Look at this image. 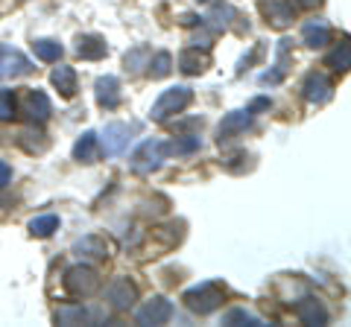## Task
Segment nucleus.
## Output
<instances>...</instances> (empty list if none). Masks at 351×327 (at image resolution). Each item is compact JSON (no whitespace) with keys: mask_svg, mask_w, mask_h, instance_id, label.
<instances>
[{"mask_svg":"<svg viewBox=\"0 0 351 327\" xmlns=\"http://www.w3.org/2000/svg\"><path fill=\"white\" fill-rule=\"evenodd\" d=\"M9 181H12V167L6 161H0V187H6Z\"/></svg>","mask_w":351,"mask_h":327,"instance_id":"72a5a7b5","label":"nucleus"},{"mask_svg":"<svg viewBox=\"0 0 351 327\" xmlns=\"http://www.w3.org/2000/svg\"><path fill=\"white\" fill-rule=\"evenodd\" d=\"M196 24H202V18L199 15H182V27H196Z\"/></svg>","mask_w":351,"mask_h":327,"instance_id":"c9c22d12","label":"nucleus"},{"mask_svg":"<svg viewBox=\"0 0 351 327\" xmlns=\"http://www.w3.org/2000/svg\"><path fill=\"white\" fill-rule=\"evenodd\" d=\"M53 231H59V216L56 213H44V216L29 220V234L32 237L47 239V237H53Z\"/></svg>","mask_w":351,"mask_h":327,"instance_id":"a878e982","label":"nucleus"},{"mask_svg":"<svg viewBox=\"0 0 351 327\" xmlns=\"http://www.w3.org/2000/svg\"><path fill=\"white\" fill-rule=\"evenodd\" d=\"M32 53H36L41 62H59L64 50H62L59 41H53V38H38V41H32Z\"/></svg>","mask_w":351,"mask_h":327,"instance_id":"bb28decb","label":"nucleus"},{"mask_svg":"<svg viewBox=\"0 0 351 327\" xmlns=\"http://www.w3.org/2000/svg\"><path fill=\"white\" fill-rule=\"evenodd\" d=\"M21 112L27 114L29 123H44L50 114H53V105H50V96L38 91V88H29L21 100Z\"/></svg>","mask_w":351,"mask_h":327,"instance_id":"9d476101","label":"nucleus"},{"mask_svg":"<svg viewBox=\"0 0 351 327\" xmlns=\"http://www.w3.org/2000/svg\"><path fill=\"white\" fill-rule=\"evenodd\" d=\"M94 94H97V103H100V108H106V112H114V108L120 105V82L117 76H100V79L94 82Z\"/></svg>","mask_w":351,"mask_h":327,"instance_id":"4468645a","label":"nucleus"},{"mask_svg":"<svg viewBox=\"0 0 351 327\" xmlns=\"http://www.w3.org/2000/svg\"><path fill=\"white\" fill-rule=\"evenodd\" d=\"M106 298H108V307L112 310H120V313L132 310L135 301H138V287L129 278H114L106 289Z\"/></svg>","mask_w":351,"mask_h":327,"instance_id":"6e6552de","label":"nucleus"},{"mask_svg":"<svg viewBox=\"0 0 351 327\" xmlns=\"http://www.w3.org/2000/svg\"><path fill=\"white\" fill-rule=\"evenodd\" d=\"M302 41L307 47H325L331 44V27L325 21H307L302 27Z\"/></svg>","mask_w":351,"mask_h":327,"instance_id":"4be33fe9","label":"nucleus"},{"mask_svg":"<svg viewBox=\"0 0 351 327\" xmlns=\"http://www.w3.org/2000/svg\"><path fill=\"white\" fill-rule=\"evenodd\" d=\"M138 126H129V123H108L103 129V152L106 155H123L129 149V140L135 135Z\"/></svg>","mask_w":351,"mask_h":327,"instance_id":"1a4fd4ad","label":"nucleus"},{"mask_svg":"<svg viewBox=\"0 0 351 327\" xmlns=\"http://www.w3.org/2000/svg\"><path fill=\"white\" fill-rule=\"evenodd\" d=\"M232 18H237L234 6H232V3H223V0H219V3H214V6H211V12H208V18H202V21H208L214 32H219V29H226L228 24H232Z\"/></svg>","mask_w":351,"mask_h":327,"instance_id":"393cba45","label":"nucleus"},{"mask_svg":"<svg viewBox=\"0 0 351 327\" xmlns=\"http://www.w3.org/2000/svg\"><path fill=\"white\" fill-rule=\"evenodd\" d=\"M199 149V138L196 135H182L167 144V155H191V152Z\"/></svg>","mask_w":351,"mask_h":327,"instance_id":"c756f323","label":"nucleus"},{"mask_svg":"<svg viewBox=\"0 0 351 327\" xmlns=\"http://www.w3.org/2000/svg\"><path fill=\"white\" fill-rule=\"evenodd\" d=\"M50 82L59 88V94L64 96V100H71V96H76V70L68 68V64H59L56 70L50 73Z\"/></svg>","mask_w":351,"mask_h":327,"instance_id":"5701e85b","label":"nucleus"},{"mask_svg":"<svg viewBox=\"0 0 351 327\" xmlns=\"http://www.w3.org/2000/svg\"><path fill=\"white\" fill-rule=\"evenodd\" d=\"M32 70V62L18 50H3L0 47V76H27Z\"/></svg>","mask_w":351,"mask_h":327,"instance_id":"f3484780","label":"nucleus"},{"mask_svg":"<svg viewBox=\"0 0 351 327\" xmlns=\"http://www.w3.org/2000/svg\"><path fill=\"white\" fill-rule=\"evenodd\" d=\"M170 315H173V304H170L167 298H152V301H147L144 307L135 313V322L144 324V327H149V324H164V322H170Z\"/></svg>","mask_w":351,"mask_h":327,"instance_id":"f8f14e48","label":"nucleus"},{"mask_svg":"<svg viewBox=\"0 0 351 327\" xmlns=\"http://www.w3.org/2000/svg\"><path fill=\"white\" fill-rule=\"evenodd\" d=\"M149 76L152 79H164L170 70H173V56L170 53H156V59H149Z\"/></svg>","mask_w":351,"mask_h":327,"instance_id":"7c9ffc66","label":"nucleus"},{"mask_svg":"<svg viewBox=\"0 0 351 327\" xmlns=\"http://www.w3.org/2000/svg\"><path fill=\"white\" fill-rule=\"evenodd\" d=\"M258 12L263 15V21H267L269 27L284 29V27L293 24L295 6L290 3V0H258Z\"/></svg>","mask_w":351,"mask_h":327,"instance_id":"423d86ee","label":"nucleus"},{"mask_svg":"<svg viewBox=\"0 0 351 327\" xmlns=\"http://www.w3.org/2000/svg\"><path fill=\"white\" fill-rule=\"evenodd\" d=\"M147 62H149V47H135L132 53H126V70H132V73L147 68Z\"/></svg>","mask_w":351,"mask_h":327,"instance_id":"473e14b6","label":"nucleus"},{"mask_svg":"<svg viewBox=\"0 0 351 327\" xmlns=\"http://www.w3.org/2000/svg\"><path fill=\"white\" fill-rule=\"evenodd\" d=\"M299 9H316V6H322V0H293Z\"/></svg>","mask_w":351,"mask_h":327,"instance_id":"e433bc0d","label":"nucleus"},{"mask_svg":"<svg viewBox=\"0 0 351 327\" xmlns=\"http://www.w3.org/2000/svg\"><path fill=\"white\" fill-rule=\"evenodd\" d=\"M208 68H211V56H208L205 47H188V50H182V56H179V70H182L184 76H199V73H205Z\"/></svg>","mask_w":351,"mask_h":327,"instance_id":"2eb2a0df","label":"nucleus"},{"mask_svg":"<svg viewBox=\"0 0 351 327\" xmlns=\"http://www.w3.org/2000/svg\"><path fill=\"white\" fill-rule=\"evenodd\" d=\"M18 144L24 146L27 152H32V155H41V152H47L50 140H47V135H44V132H38L36 123H32L29 129H24V132L18 135Z\"/></svg>","mask_w":351,"mask_h":327,"instance_id":"b1692460","label":"nucleus"},{"mask_svg":"<svg viewBox=\"0 0 351 327\" xmlns=\"http://www.w3.org/2000/svg\"><path fill=\"white\" fill-rule=\"evenodd\" d=\"M290 47L293 41L290 38H281L278 41V50H276V68L267 70L261 76V85H278L284 76H287V68H290Z\"/></svg>","mask_w":351,"mask_h":327,"instance_id":"dca6fc26","label":"nucleus"},{"mask_svg":"<svg viewBox=\"0 0 351 327\" xmlns=\"http://www.w3.org/2000/svg\"><path fill=\"white\" fill-rule=\"evenodd\" d=\"M164 158H167V140H144V144L132 152V170L152 172L161 167Z\"/></svg>","mask_w":351,"mask_h":327,"instance_id":"20e7f679","label":"nucleus"},{"mask_svg":"<svg viewBox=\"0 0 351 327\" xmlns=\"http://www.w3.org/2000/svg\"><path fill=\"white\" fill-rule=\"evenodd\" d=\"M106 322V310L100 307H85V304H64L56 310V324H100Z\"/></svg>","mask_w":351,"mask_h":327,"instance_id":"39448f33","label":"nucleus"},{"mask_svg":"<svg viewBox=\"0 0 351 327\" xmlns=\"http://www.w3.org/2000/svg\"><path fill=\"white\" fill-rule=\"evenodd\" d=\"M191 100H193V91L188 88V85H176V88H167L156 103H152L149 117L156 120V123H164L167 117L182 114L184 108L191 105Z\"/></svg>","mask_w":351,"mask_h":327,"instance_id":"f03ea898","label":"nucleus"},{"mask_svg":"<svg viewBox=\"0 0 351 327\" xmlns=\"http://www.w3.org/2000/svg\"><path fill=\"white\" fill-rule=\"evenodd\" d=\"M263 108H269V100L267 96H258V100H252V105H249V112L255 114V112H263Z\"/></svg>","mask_w":351,"mask_h":327,"instance_id":"f704fd0d","label":"nucleus"},{"mask_svg":"<svg viewBox=\"0 0 351 327\" xmlns=\"http://www.w3.org/2000/svg\"><path fill=\"white\" fill-rule=\"evenodd\" d=\"M73 158L80 161V164H94L97 158H100V140H97L94 132H82L80 138H76Z\"/></svg>","mask_w":351,"mask_h":327,"instance_id":"412c9836","label":"nucleus"},{"mask_svg":"<svg viewBox=\"0 0 351 327\" xmlns=\"http://www.w3.org/2000/svg\"><path fill=\"white\" fill-rule=\"evenodd\" d=\"M331 94H334V82L328 79V76L322 70H311L304 76V82H302V96L311 105H322L331 100Z\"/></svg>","mask_w":351,"mask_h":327,"instance_id":"0eeeda50","label":"nucleus"},{"mask_svg":"<svg viewBox=\"0 0 351 327\" xmlns=\"http://www.w3.org/2000/svg\"><path fill=\"white\" fill-rule=\"evenodd\" d=\"M182 239V225H164V228H152V234H149V248L156 254L152 257H158V252H170V248L176 246Z\"/></svg>","mask_w":351,"mask_h":327,"instance_id":"a211bd4d","label":"nucleus"},{"mask_svg":"<svg viewBox=\"0 0 351 327\" xmlns=\"http://www.w3.org/2000/svg\"><path fill=\"white\" fill-rule=\"evenodd\" d=\"M73 254H85V257H94V260H106L108 254H112V246L106 243V237H97V234H88L82 237L80 243L73 246Z\"/></svg>","mask_w":351,"mask_h":327,"instance_id":"6ab92c4d","label":"nucleus"},{"mask_svg":"<svg viewBox=\"0 0 351 327\" xmlns=\"http://www.w3.org/2000/svg\"><path fill=\"white\" fill-rule=\"evenodd\" d=\"M293 310H295V319H299L302 324H311V327L328 324V310L322 307V301H316L313 296H304Z\"/></svg>","mask_w":351,"mask_h":327,"instance_id":"ddd939ff","label":"nucleus"},{"mask_svg":"<svg viewBox=\"0 0 351 327\" xmlns=\"http://www.w3.org/2000/svg\"><path fill=\"white\" fill-rule=\"evenodd\" d=\"M223 324H228V327H263V322L258 319V315H252V313L243 310V307L228 310V313L223 315Z\"/></svg>","mask_w":351,"mask_h":327,"instance_id":"cd10ccee","label":"nucleus"},{"mask_svg":"<svg viewBox=\"0 0 351 327\" xmlns=\"http://www.w3.org/2000/svg\"><path fill=\"white\" fill-rule=\"evenodd\" d=\"M223 298H226V289L219 287L217 280H205V283H199V287H193V289H188L182 296L184 307H188L191 313H196V315L214 313L219 304H223Z\"/></svg>","mask_w":351,"mask_h":327,"instance_id":"f257e3e1","label":"nucleus"},{"mask_svg":"<svg viewBox=\"0 0 351 327\" xmlns=\"http://www.w3.org/2000/svg\"><path fill=\"white\" fill-rule=\"evenodd\" d=\"M64 292H68L71 298H88L94 296L97 289H100V272L91 269V266H71L68 272H64Z\"/></svg>","mask_w":351,"mask_h":327,"instance_id":"7ed1b4c3","label":"nucleus"},{"mask_svg":"<svg viewBox=\"0 0 351 327\" xmlns=\"http://www.w3.org/2000/svg\"><path fill=\"white\" fill-rule=\"evenodd\" d=\"M249 126H252V112H249V108H240V112H228V114L223 117V123H219V129H217L219 146L228 144V140L237 138V135H243Z\"/></svg>","mask_w":351,"mask_h":327,"instance_id":"9b49d317","label":"nucleus"},{"mask_svg":"<svg viewBox=\"0 0 351 327\" xmlns=\"http://www.w3.org/2000/svg\"><path fill=\"white\" fill-rule=\"evenodd\" d=\"M18 96L12 88H0V120H12L18 117Z\"/></svg>","mask_w":351,"mask_h":327,"instance_id":"2f4dec72","label":"nucleus"},{"mask_svg":"<svg viewBox=\"0 0 351 327\" xmlns=\"http://www.w3.org/2000/svg\"><path fill=\"white\" fill-rule=\"evenodd\" d=\"M106 53H108V44L100 36H80L76 38V56L85 59V62H100Z\"/></svg>","mask_w":351,"mask_h":327,"instance_id":"aec40b11","label":"nucleus"},{"mask_svg":"<svg viewBox=\"0 0 351 327\" xmlns=\"http://www.w3.org/2000/svg\"><path fill=\"white\" fill-rule=\"evenodd\" d=\"M325 64L331 70H337V73H346L351 68V44H348V41H343V44H339L331 56L325 59Z\"/></svg>","mask_w":351,"mask_h":327,"instance_id":"c85d7f7f","label":"nucleus"}]
</instances>
